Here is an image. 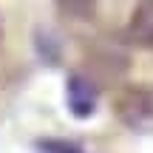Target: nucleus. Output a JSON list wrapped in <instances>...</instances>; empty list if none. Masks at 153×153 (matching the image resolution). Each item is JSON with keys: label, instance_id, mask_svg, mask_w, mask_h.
<instances>
[{"label": "nucleus", "instance_id": "f257e3e1", "mask_svg": "<svg viewBox=\"0 0 153 153\" xmlns=\"http://www.w3.org/2000/svg\"><path fill=\"white\" fill-rule=\"evenodd\" d=\"M114 114L131 131H145L153 122V94L145 88H122L114 97Z\"/></svg>", "mask_w": 153, "mask_h": 153}, {"label": "nucleus", "instance_id": "f03ea898", "mask_svg": "<svg viewBox=\"0 0 153 153\" xmlns=\"http://www.w3.org/2000/svg\"><path fill=\"white\" fill-rule=\"evenodd\" d=\"M65 105L71 111L74 119H88V116L97 114L99 108V91L91 82V76L85 74H71L65 82Z\"/></svg>", "mask_w": 153, "mask_h": 153}, {"label": "nucleus", "instance_id": "7ed1b4c3", "mask_svg": "<svg viewBox=\"0 0 153 153\" xmlns=\"http://www.w3.org/2000/svg\"><path fill=\"white\" fill-rule=\"evenodd\" d=\"M125 34L136 48H153V0H139L136 3Z\"/></svg>", "mask_w": 153, "mask_h": 153}, {"label": "nucleus", "instance_id": "20e7f679", "mask_svg": "<svg viewBox=\"0 0 153 153\" xmlns=\"http://www.w3.org/2000/svg\"><path fill=\"white\" fill-rule=\"evenodd\" d=\"M54 3L68 20H91L97 14V0H54Z\"/></svg>", "mask_w": 153, "mask_h": 153}, {"label": "nucleus", "instance_id": "39448f33", "mask_svg": "<svg viewBox=\"0 0 153 153\" xmlns=\"http://www.w3.org/2000/svg\"><path fill=\"white\" fill-rule=\"evenodd\" d=\"M37 150L40 153H85L76 142H71V139H57V136L40 139V142H37Z\"/></svg>", "mask_w": 153, "mask_h": 153}, {"label": "nucleus", "instance_id": "423d86ee", "mask_svg": "<svg viewBox=\"0 0 153 153\" xmlns=\"http://www.w3.org/2000/svg\"><path fill=\"white\" fill-rule=\"evenodd\" d=\"M0 34H3V31H0Z\"/></svg>", "mask_w": 153, "mask_h": 153}]
</instances>
